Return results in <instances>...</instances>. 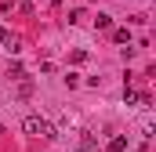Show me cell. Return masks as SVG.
I'll return each instance as SVG.
<instances>
[{
    "label": "cell",
    "mask_w": 156,
    "mask_h": 152,
    "mask_svg": "<svg viewBox=\"0 0 156 152\" xmlns=\"http://www.w3.org/2000/svg\"><path fill=\"white\" fill-rule=\"evenodd\" d=\"M0 43H7V29L4 26H0Z\"/></svg>",
    "instance_id": "6"
},
{
    "label": "cell",
    "mask_w": 156,
    "mask_h": 152,
    "mask_svg": "<svg viewBox=\"0 0 156 152\" xmlns=\"http://www.w3.org/2000/svg\"><path fill=\"white\" fill-rule=\"evenodd\" d=\"M22 127H26V134H33V138H58V134H55V127H51L44 116H26V123H22Z\"/></svg>",
    "instance_id": "1"
},
{
    "label": "cell",
    "mask_w": 156,
    "mask_h": 152,
    "mask_svg": "<svg viewBox=\"0 0 156 152\" xmlns=\"http://www.w3.org/2000/svg\"><path fill=\"white\" fill-rule=\"evenodd\" d=\"M69 62H76V65H80V62H87V51H73V54H69Z\"/></svg>",
    "instance_id": "5"
},
{
    "label": "cell",
    "mask_w": 156,
    "mask_h": 152,
    "mask_svg": "<svg viewBox=\"0 0 156 152\" xmlns=\"http://www.w3.org/2000/svg\"><path fill=\"white\" fill-rule=\"evenodd\" d=\"M94 29H113V18H109V15H98V18H94Z\"/></svg>",
    "instance_id": "4"
},
{
    "label": "cell",
    "mask_w": 156,
    "mask_h": 152,
    "mask_svg": "<svg viewBox=\"0 0 156 152\" xmlns=\"http://www.w3.org/2000/svg\"><path fill=\"white\" fill-rule=\"evenodd\" d=\"M127 149V138H123V134H113V138H109V152H123Z\"/></svg>",
    "instance_id": "2"
},
{
    "label": "cell",
    "mask_w": 156,
    "mask_h": 152,
    "mask_svg": "<svg viewBox=\"0 0 156 152\" xmlns=\"http://www.w3.org/2000/svg\"><path fill=\"white\" fill-rule=\"evenodd\" d=\"M113 40L116 43H131V29H113Z\"/></svg>",
    "instance_id": "3"
}]
</instances>
